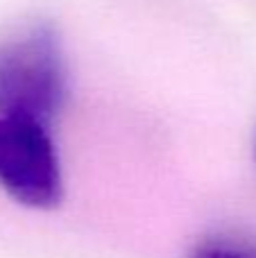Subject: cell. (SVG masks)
I'll list each match as a JSON object with an SVG mask.
<instances>
[{"instance_id":"6da1fadb","label":"cell","mask_w":256,"mask_h":258,"mask_svg":"<svg viewBox=\"0 0 256 258\" xmlns=\"http://www.w3.org/2000/svg\"><path fill=\"white\" fill-rule=\"evenodd\" d=\"M68 100L63 45L50 23H32L0 41V109L52 127Z\"/></svg>"},{"instance_id":"7a4b0ae2","label":"cell","mask_w":256,"mask_h":258,"mask_svg":"<svg viewBox=\"0 0 256 258\" xmlns=\"http://www.w3.org/2000/svg\"><path fill=\"white\" fill-rule=\"evenodd\" d=\"M0 190L34 211L59 206L63 177L50 125L0 109Z\"/></svg>"},{"instance_id":"3957f363","label":"cell","mask_w":256,"mask_h":258,"mask_svg":"<svg viewBox=\"0 0 256 258\" xmlns=\"http://www.w3.org/2000/svg\"><path fill=\"white\" fill-rule=\"evenodd\" d=\"M188 258H256V242L236 236H211L200 240Z\"/></svg>"},{"instance_id":"277c9868","label":"cell","mask_w":256,"mask_h":258,"mask_svg":"<svg viewBox=\"0 0 256 258\" xmlns=\"http://www.w3.org/2000/svg\"><path fill=\"white\" fill-rule=\"evenodd\" d=\"M254 159H256V136H254Z\"/></svg>"}]
</instances>
